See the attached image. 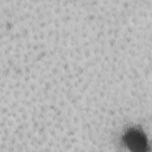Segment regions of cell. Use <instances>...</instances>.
Listing matches in <instances>:
<instances>
[{
    "label": "cell",
    "instance_id": "cell-1",
    "mask_svg": "<svg viewBox=\"0 0 152 152\" xmlns=\"http://www.w3.org/2000/svg\"><path fill=\"white\" fill-rule=\"evenodd\" d=\"M124 140L132 152H147L148 145L145 135L138 129H129L126 132Z\"/></svg>",
    "mask_w": 152,
    "mask_h": 152
}]
</instances>
